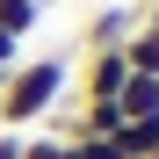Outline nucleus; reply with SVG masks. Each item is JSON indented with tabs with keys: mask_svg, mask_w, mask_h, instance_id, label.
Returning a JSON list of instances; mask_svg holds the SVG:
<instances>
[{
	"mask_svg": "<svg viewBox=\"0 0 159 159\" xmlns=\"http://www.w3.org/2000/svg\"><path fill=\"white\" fill-rule=\"evenodd\" d=\"M65 87H72V58H22V65L7 72V87H0V130L43 123V116L65 101Z\"/></svg>",
	"mask_w": 159,
	"mask_h": 159,
	"instance_id": "f257e3e1",
	"label": "nucleus"
},
{
	"mask_svg": "<svg viewBox=\"0 0 159 159\" xmlns=\"http://www.w3.org/2000/svg\"><path fill=\"white\" fill-rule=\"evenodd\" d=\"M130 87V58L123 51H87V94L80 101H116Z\"/></svg>",
	"mask_w": 159,
	"mask_h": 159,
	"instance_id": "f03ea898",
	"label": "nucleus"
},
{
	"mask_svg": "<svg viewBox=\"0 0 159 159\" xmlns=\"http://www.w3.org/2000/svg\"><path fill=\"white\" fill-rule=\"evenodd\" d=\"M130 29H138V7H101L87 29H80V43H87V51H123Z\"/></svg>",
	"mask_w": 159,
	"mask_h": 159,
	"instance_id": "7ed1b4c3",
	"label": "nucleus"
},
{
	"mask_svg": "<svg viewBox=\"0 0 159 159\" xmlns=\"http://www.w3.org/2000/svg\"><path fill=\"white\" fill-rule=\"evenodd\" d=\"M109 145H116V159H159V116H130Z\"/></svg>",
	"mask_w": 159,
	"mask_h": 159,
	"instance_id": "20e7f679",
	"label": "nucleus"
},
{
	"mask_svg": "<svg viewBox=\"0 0 159 159\" xmlns=\"http://www.w3.org/2000/svg\"><path fill=\"white\" fill-rule=\"evenodd\" d=\"M123 58H130V72H145V80H159V29H130V43H123Z\"/></svg>",
	"mask_w": 159,
	"mask_h": 159,
	"instance_id": "39448f33",
	"label": "nucleus"
},
{
	"mask_svg": "<svg viewBox=\"0 0 159 159\" xmlns=\"http://www.w3.org/2000/svg\"><path fill=\"white\" fill-rule=\"evenodd\" d=\"M36 22H43V0H0V29H7V36H22V43H29V29H36Z\"/></svg>",
	"mask_w": 159,
	"mask_h": 159,
	"instance_id": "423d86ee",
	"label": "nucleus"
},
{
	"mask_svg": "<svg viewBox=\"0 0 159 159\" xmlns=\"http://www.w3.org/2000/svg\"><path fill=\"white\" fill-rule=\"evenodd\" d=\"M116 101H123V116H159V80H145V72H130V87H123Z\"/></svg>",
	"mask_w": 159,
	"mask_h": 159,
	"instance_id": "0eeeda50",
	"label": "nucleus"
},
{
	"mask_svg": "<svg viewBox=\"0 0 159 159\" xmlns=\"http://www.w3.org/2000/svg\"><path fill=\"white\" fill-rule=\"evenodd\" d=\"M22 159H72V152H65V138H51V130H43V138L22 130Z\"/></svg>",
	"mask_w": 159,
	"mask_h": 159,
	"instance_id": "6e6552de",
	"label": "nucleus"
},
{
	"mask_svg": "<svg viewBox=\"0 0 159 159\" xmlns=\"http://www.w3.org/2000/svg\"><path fill=\"white\" fill-rule=\"evenodd\" d=\"M0 65H22V36H7V29H0Z\"/></svg>",
	"mask_w": 159,
	"mask_h": 159,
	"instance_id": "1a4fd4ad",
	"label": "nucleus"
},
{
	"mask_svg": "<svg viewBox=\"0 0 159 159\" xmlns=\"http://www.w3.org/2000/svg\"><path fill=\"white\" fill-rule=\"evenodd\" d=\"M0 159H22V130H0Z\"/></svg>",
	"mask_w": 159,
	"mask_h": 159,
	"instance_id": "9d476101",
	"label": "nucleus"
},
{
	"mask_svg": "<svg viewBox=\"0 0 159 159\" xmlns=\"http://www.w3.org/2000/svg\"><path fill=\"white\" fill-rule=\"evenodd\" d=\"M138 22H145V29H159V0H138Z\"/></svg>",
	"mask_w": 159,
	"mask_h": 159,
	"instance_id": "9b49d317",
	"label": "nucleus"
}]
</instances>
